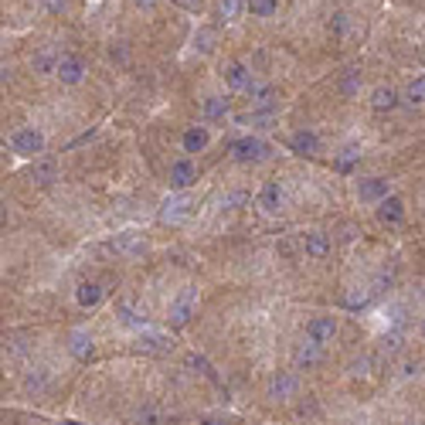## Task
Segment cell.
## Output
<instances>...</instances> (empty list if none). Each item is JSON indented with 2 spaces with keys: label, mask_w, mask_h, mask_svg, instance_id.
<instances>
[{
  "label": "cell",
  "mask_w": 425,
  "mask_h": 425,
  "mask_svg": "<svg viewBox=\"0 0 425 425\" xmlns=\"http://www.w3.org/2000/svg\"><path fill=\"white\" fill-rule=\"evenodd\" d=\"M191 208H194V197L188 191H174L163 204H160V225H177V221H184L188 215H191Z\"/></svg>",
  "instance_id": "1"
},
{
  "label": "cell",
  "mask_w": 425,
  "mask_h": 425,
  "mask_svg": "<svg viewBox=\"0 0 425 425\" xmlns=\"http://www.w3.org/2000/svg\"><path fill=\"white\" fill-rule=\"evenodd\" d=\"M269 154H272L269 143H262L259 136H242V140L232 143V156L242 160V163H259V160H266Z\"/></svg>",
  "instance_id": "2"
},
{
  "label": "cell",
  "mask_w": 425,
  "mask_h": 425,
  "mask_svg": "<svg viewBox=\"0 0 425 425\" xmlns=\"http://www.w3.org/2000/svg\"><path fill=\"white\" fill-rule=\"evenodd\" d=\"M194 309H197V289L188 286V289H181V296L170 303V327H184L194 316Z\"/></svg>",
  "instance_id": "3"
},
{
  "label": "cell",
  "mask_w": 425,
  "mask_h": 425,
  "mask_svg": "<svg viewBox=\"0 0 425 425\" xmlns=\"http://www.w3.org/2000/svg\"><path fill=\"white\" fill-rule=\"evenodd\" d=\"M10 147H14V154L21 156H38L41 150H44V133H38V129H17L14 136H10Z\"/></svg>",
  "instance_id": "4"
},
{
  "label": "cell",
  "mask_w": 425,
  "mask_h": 425,
  "mask_svg": "<svg viewBox=\"0 0 425 425\" xmlns=\"http://www.w3.org/2000/svg\"><path fill=\"white\" fill-rule=\"evenodd\" d=\"M334 334H337V320L334 316H313L307 323V337L313 341V344H330L334 341Z\"/></svg>",
  "instance_id": "5"
},
{
  "label": "cell",
  "mask_w": 425,
  "mask_h": 425,
  "mask_svg": "<svg viewBox=\"0 0 425 425\" xmlns=\"http://www.w3.org/2000/svg\"><path fill=\"white\" fill-rule=\"evenodd\" d=\"M357 197L368 201V204H381L388 197V181L385 177H364V181H357Z\"/></svg>",
  "instance_id": "6"
},
{
  "label": "cell",
  "mask_w": 425,
  "mask_h": 425,
  "mask_svg": "<svg viewBox=\"0 0 425 425\" xmlns=\"http://www.w3.org/2000/svg\"><path fill=\"white\" fill-rule=\"evenodd\" d=\"M194 181H197V167H194L191 160H177L170 167V188L174 191H188Z\"/></svg>",
  "instance_id": "7"
},
{
  "label": "cell",
  "mask_w": 425,
  "mask_h": 425,
  "mask_svg": "<svg viewBox=\"0 0 425 425\" xmlns=\"http://www.w3.org/2000/svg\"><path fill=\"white\" fill-rule=\"evenodd\" d=\"M55 75L62 78L65 85H78L82 78H85V65H82V58H75V55H65L62 62H58V72Z\"/></svg>",
  "instance_id": "8"
},
{
  "label": "cell",
  "mask_w": 425,
  "mask_h": 425,
  "mask_svg": "<svg viewBox=\"0 0 425 425\" xmlns=\"http://www.w3.org/2000/svg\"><path fill=\"white\" fill-rule=\"evenodd\" d=\"M69 350H72V357H78V361H92V354H96L92 334L89 330H72L69 334Z\"/></svg>",
  "instance_id": "9"
},
{
  "label": "cell",
  "mask_w": 425,
  "mask_h": 425,
  "mask_svg": "<svg viewBox=\"0 0 425 425\" xmlns=\"http://www.w3.org/2000/svg\"><path fill=\"white\" fill-rule=\"evenodd\" d=\"M405 218V201L401 197H395V194H388L385 201L378 204V221H385V225H398Z\"/></svg>",
  "instance_id": "10"
},
{
  "label": "cell",
  "mask_w": 425,
  "mask_h": 425,
  "mask_svg": "<svg viewBox=\"0 0 425 425\" xmlns=\"http://www.w3.org/2000/svg\"><path fill=\"white\" fill-rule=\"evenodd\" d=\"M289 147H293V154L313 156V154H320V136H316V133H309V129H300V133H293V136H289Z\"/></svg>",
  "instance_id": "11"
},
{
  "label": "cell",
  "mask_w": 425,
  "mask_h": 425,
  "mask_svg": "<svg viewBox=\"0 0 425 425\" xmlns=\"http://www.w3.org/2000/svg\"><path fill=\"white\" fill-rule=\"evenodd\" d=\"M282 201H286V197H282V188H279L275 181H269V184L259 191V208H262L266 215H279V211H282Z\"/></svg>",
  "instance_id": "12"
},
{
  "label": "cell",
  "mask_w": 425,
  "mask_h": 425,
  "mask_svg": "<svg viewBox=\"0 0 425 425\" xmlns=\"http://www.w3.org/2000/svg\"><path fill=\"white\" fill-rule=\"evenodd\" d=\"M303 252H307L309 259H327V252H330V238L323 232H307L303 235Z\"/></svg>",
  "instance_id": "13"
},
{
  "label": "cell",
  "mask_w": 425,
  "mask_h": 425,
  "mask_svg": "<svg viewBox=\"0 0 425 425\" xmlns=\"http://www.w3.org/2000/svg\"><path fill=\"white\" fill-rule=\"evenodd\" d=\"M225 82H228L232 89H252V72H248V65H245V62H232V65L225 69Z\"/></svg>",
  "instance_id": "14"
},
{
  "label": "cell",
  "mask_w": 425,
  "mask_h": 425,
  "mask_svg": "<svg viewBox=\"0 0 425 425\" xmlns=\"http://www.w3.org/2000/svg\"><path fill=\"white\" fill-rule=\"evenodd\" d=\"M296 395V378L293 374H275L269 385V398H275V401H286V398H293Z\"/></svg>",
  "instance_id": "15"
},
{
  "label": "cell",
  "mask_w": 425,
  "mask_h": 425,
  "mask_svg": "<svg viewBox=\"0 0 425 425\" xmlns=\"http://www.w3.org/2000/svg\"><path fill=\"white\" fill-rule=\"evenodd\" d=\"M371 106H374L378 113H391V109H398V92H395V89H388V85H378V89L371 92Z\"/></svg>",
  "instance_id": "16"
},
{
  "label": "cell",
  "mask_w": 425,
  "mask_h": 425,
  "mask_svg": "<svg viewBox=\"0 0 425 425\" xmlns=\"http://www.w3.org/2000/svg\"><path fill=\"white\" fill-rule=\"evenodd\" d=\"M320 357H323V354H320V344H313L309 337L296 347V354H293V361H296L300 368H313V364H320Z\"/></svg>",
  "instance_id": "17"
},
{
  "label": "cell",
  "mask_w": 425,
  "mask_h": 425,
  "mask_svg": "<svg viewBox=\"0 0 425 425\" xmlns=\"http://www.w3.org/2000/svg\"><path fill=\"white\" fill-rule=\"evenodd\" d=\"M228 99L225 96H208L204 102H201V113H204V119H225L228 116Z\"/></svg>",
  "instance_id": "18"
},
{
  "label": "cell",
  "mask_w": 425,
  "mask_h": 425,
  "mask_svg": "<svg viewBox=\"0 0 425 425\" xmlns=\"http://www.w3.org/2000/svg\"><path fill=\"white\" fill-rule=\"evenodd\" d=\"M113 248H116V252H126V255H143V252H147V242H143L140 235L126 232V235H119L116 242H113Z\"/></svg>",
  "instance_id": "19"
},
{
  "label": "cell",
  "mask_w": 425,
  "mask_h": 425,
  "mask_svg": "<svg viewBox=\"0 0 425 425\" xmlns=\"http://www.w3.org/2000/svg\"><path fill=\"white\" fill-rule=\"evenodd\" d=\"M102 296H106V293H102V286H99V282H82V286L75 289V300L82 303V307H99V303H102Z\"/></svg>",
  "instance_id": "20"
},
{
  "label": "cell",
  "mask_w": 425,
  "mask_h": 425,
  "mask_svg": "<svg viewBox=\"0 0 425 425\" xmlns=\"http://www.w3.org/2000/svg\"><path fill=\"white\" fill-rule=\"evenodd\" d=\"M208 140H211V136H208L204 126H191V129L184 133V150H188V154H201V150L208 147Z\"/></svg>",
  "instance_id": "21"
},
{
  "label": "cell",
  "mask_w": 425,
  "mask_h": 425,
  "mask_svg": "<svg viewBox=\"0 0 425 425\" xmlns=\"http://www.w3.org/2000/svg\"><path fill=\"white\" fill-rule=\"evenodd\" d=\"M31 177H35V184H51L58 177V163L55 160H38L31 167Z\"/></svg>",
  "instance_id": "22"
},
{
  "label": "cell",
  "mask_w": 425,
  "mask_h": 425,
  "mask_svg": "<svg viewBox=\"0 0 425 425\" xmlns=\"http://www.w3.org/2000/svg\"><path fill=\"white\" fill-rule=\"evenodd\" d=\"M116 316H119V323H126V327H136V330H143V327H147V320H143L140 313H133L129 303H123V300L116 303Z\"/></svg>",
  "instance_id": "23"
},
{
  "label": "cell",
  "mask_w": 425,
  "mask_h": 425,
  "mask_svg": "<svg viewBox=\"0 0 425 425\" xmlns=\"http://www.w3.org/2000/svg\"><path fill=\"white\" fill-rule=\"evenodd\" d=\"M245 7H248V0H218V14L225 21H238Z\"/></svg>",
  "instance_id": "24"
},
{
  "label": "cell",
  "mask_w": 425,
  "mask_h": 425,
  "mask_svg": "<svg viewBox=\"0 0 425 425\" xmlns=\"http://www.w3.org/2000/svg\"><path fill=\"white\" fill-rule=\"evenodd\" d=\"M215 44H218V31H215V28H201V31L194 35V48L204 51V55L215 51Z\"/></svg>",
  "instance_id": "25"
},
{
  "label": "cell",
  "mask_w": 425,
  "mask_h": 425,
  "mask_svg": "<svg viewBox=\"0 0 425 425\" xmlns=\"http://www.w3.org/2000/svg\"><path fill=\"white\" fill-rule=\"evenodd\" d=\"M136 347H140V350H154V354H163V350H170V344H167L160 334H140Z\"/></svg>",
  "instance_id": "26"
},
{
  "label": "cell",
  "mask_w": 425,
  "mask_h": 425,
  "mask_svg": "<svg viewBox=\"0 0 425 425\" xmlns=\"http://www.w3.org/2000/svg\"><path fill=\"white\" fill-rule=\"evenodd\" d=\"M405 99H408L412 106H425V75H419V78H412V82H408Z\"/></svg>",
  "instance_id": "27"
},
{
  "label": "cell",
  "mask_w": 425,
  "mask_h": 425,
  "mask_svg": "<svg viewBox=\"0 0 425 425\" xmlns=\"http://www.w3.org/2000/svg\"><path fill=\"white\" fill-rule=\"evenodd\" d=\"M368 303H371V289H350L344 296V307L347 309H364Z\"/></svg>",
  "instance_id": "28"
},
{
  "label": "cell",
  "mask_w": 425,
  "mask_h": 425,
  "mask_svg": "<svg viewBox=\"0 0 425 425\" xmlns=\"http://www.w3.org/2000/svg\"><path fill=\"white\" fill-rule=\"evenodd\" d=\"M248 10L252 17H272L279 10V0H248Z\"/></svg>",
  "instance_id": "29"
},
{
  "label": "cell",
  "mask_w": 425,
  "mask_h": 425,
  "mask_svg": "<svg viewBox=\"0 0 425 425\" xmlns=\"http://www.w3.org/2000/svg\"><path fill=\"white\" fill-rule=\"evenodd\" d=\"M357 89H361V72L347 69V75L341 78V92H344V96H354Z\"/></svg>",
  "instance_id": "30"
},
{
  "label": "cell",
  "mask_w": 425,
  "mask_h": 425,
  "mask_svg": "<svg viewBox=\"0 0 425 425\" xmlns=\"http://www.w3.org/2000/svg\"><path fill=\"white\" fill-rule=\"evenodd\" d=\"M58 62H62V58H55L51 51H44V55L35 58V69H38V72H58Z\"/></svg>",
  "instance_id": "31"
},
{
  "label": "cell",
  "mask_w": 425,
  "mask_h": 425,
  "mask_svg": "<svg viewBox=\"0 0 425 425\" xmlns=\"http://www.w3.org/2000/svg\"><path fill=\"white\" fill-rule=\"evenodd\" d=\"M188 364H191V368H197L201 374H208L211 381H218V374H215V368H211V364H208V361H204L201 354H191V357H188Z\"/></svg>",
  "instance_id": "32"
},
{
  "label": "cell",
  "mask_w": 425,
  "mask_h": 425,
  "mask_svg": "<svg viewBox=\"0 0 425 425\" xmlns=\"http://www.w3.org/2000/svg\"><path fill=\"white\" fill-rule=\"evenodd\" d=\"M344 28H347V14H334V21H330V31H334V35H344Z\"/></svg>",
  "instance_id": "33"
},
{
  "label": "cell",
  "mask_w": 425,
  "mask_h": 425,
  "mask_svg": "<svg viewBox=\"0 0 425 425\" xmlns=\"http://www.w3.org/2000/svg\"><path fill=\"white\" fill-rule=\"evenodd\" d=\"M41 3H44V7L51 10V14H62V10L69 7V0H41Z\"/></svg>",
  "instance_id": "34"
},
{
  "label": "cell",
  "mask_w": 425,
  "mask_h": 425,
  "mask_svg": "<svg viewBox=\"0 0 425 425\" xmlns=\"http://www.w3.org/2000/svg\"><path fill=\"white\" fill-rule=\"evenodd\" d=\"M140 425H156V412H154V408L140 412Z\"/></svg>",
  "instance_id": "35"
},
{
  "label": "cell",
  "mask_w": 425,
  "mask_h": 425,
  "mask_svg": "<svg viewBox=\"0 0 425 425\" xmlns=\"http://www.w3.org/2000/svg\"><path fill=\"white\" fill-rule=\"evenodd\" d=\"M401 374H408V378H412V374H419V361H405Z\"/></svg>",
  "instance_id": "36"
},
{
  "label": "cell",
  "mask_w": 425,
  "mask_h": 425,
  "mask_svg": "<svg viewBox=\"0 0 425 425\" xmlns=\"http://www.w3.org/2000/svg\"><path fill=\"white\" fill-rule=\"evenodd\" d=\"M133 3H136V7H147V10H150V7H154L156 0H133Z\"/></svg>",
  "instance_id": "37"
},
{
  "label": "cell",
  "mask_w": 425,
  "mask_h": 425,
  "mask_svg": "<svg viewBox=\"0 0 425 425\" xmlns=\"http://www.w3.org/2000/svg\"><path fill=\"white\" fill-rule=\"evenodd\" d=\"M201 425H225V422H221V419H204Z\"/></svg>",
  "instance_id": "38"
},
{
  "label": "cell",
  "mask_w": 425,
  "mask_h": 425,
  "mask_svg": "<svg viewBox=\"0 0 425 425\" xmlns=\"http://www.w3.org/2000/svg\"><path fill=\"white\" fill-rule=\"evenodd\" d=\"M181 3H188V7H197V3H201V0H181Z\"/></svg>",
  "instance_id": "39"
},
{
  "label": "cell",
  "mask_w": 425,
  "mask_h": 425,
  "mask_svg": "<svg viewBox=\"0 0 425 425\" xmlns=\"http://www.w3.org/2000/svg\"><path fill=\"white\" fill-rule=\"evenodd\" d=\"M62 425H82V422H75V419H65V422H62Z\"/></svg>",
  "instance_id": "40"
},
{
  "label": "cell",
  "mask_w": 425,
  "mask_h": 425,
  "mask_svg": "<svg viewBox=\"0 0 425 425\" xmlns=\"http://www.w3.org/2000/svg\"><path fill=\"white\" fill-rule=\"evenodd\" d=\"M422 334H425V320H422Z\"/></svg>",
  "instance_id": "41"
}]
</instances>
